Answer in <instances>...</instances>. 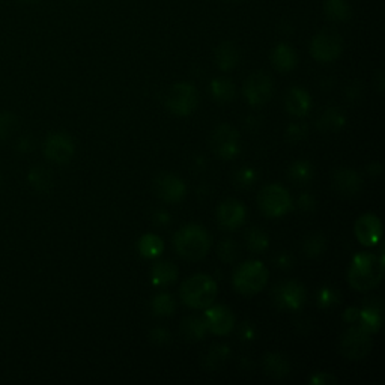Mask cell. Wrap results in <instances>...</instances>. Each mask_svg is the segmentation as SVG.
Returning a JSON list of instances; mask_svg holds the SVG:
<instances>
[{
  "label": "cell",
  "mask_w": 385,
  "mask_h": 385,
  "mask_svg": "<svg viewBox=\"0 0 385 385\" xmlns=\"http://www.w3.org/2000/svg\"><path fill=\"white\" fill-rule=\"evenodd\" d=\"M384 276V256L360 253L352 260L348 271L349 284L355 291H370L376 287Z\"/></svg>",
  "instance_id": "cell-1"
},
{
  "label": "cell",
  "mask_w": 385,
  "mask_h": 385,
  "mask_svg": "<svg viewBox=\"0 0 385 385\" xmlns=\"http://www.w3.org/2000/svg\"><path fill=\"white\" fill-rule=\"evenodd\" d=\"M175 247L184 259L196 262L208 255L211 237L202 226L188 225L175 235Z\"/></svg>",
  "instance_id": "cell-2"
},
{
  "label": "cell",
  "mask_w": 385,
  "mask_h": 385,
  "mask_svg": "<svg viewBox=\"0 0 385 385\" xmlns=\"http://www.w3.org/2000/svg\"><path fill=\"white\" fill-rule=\"evenodd\" d=\"M181 298L192 309H208L217 297V283L210 276L196 274L181 286Z\"/></svg>",
  "instance_id": "cell-3"
},
{
  "label": "cell",
  "mask_w": 385,
  "mask_h": 385,
  "mask_svg": "<svg viewBox=\"0 0 385 385\" xmlns=\"http://www.w3.org/2000/svg\"><path fill=\"white\" fill-rule=\"evenodd\" d=\"M268 282V270L259 260L242 264L233 274V286L244 295H255L262 291Z\"/></svg>",
  "instance_id": "cell-4"
},
{
  "label": "cell",
  "mask_w": 385,
  "mask_h": 385,
  "mask_svg": "<svg viewBox=\"0 0 385 385\" xmlns=\"http://www.w3.org/2000/svg\"><path fill=\"white\" fill-rule=\"evenodd\" d=\"M372 349L370 333L360 327H351L340 340V351L349 360H363Z\"/></svg>",
  "instance_id": "cell-5"
},
{
  "label": "cell",
  "mask_w": 385,
  "mask_h": 385,
  "mask_svg": "<svg viewBox=\"0 0 385 385\" xmlns=\"http://www.w3.org/2000/svg\"><path fill=\"white\" fill-rule=\"evenodd\" d=\"M259 206L267 217H282L289 212L292 200L282 185H268L259 195Z\"/></svg>",
  "instance_id": "cell-6"
},
{
  "label": "cell",
  "mask_w": 385,
  "mask_h": 385,
  "mask_svg": "<svg viewBox=\"0 0 385 385\" xmlns=\"http://www.w3.org/2000/svg\"><path fill=\"white\" fill-rule=\"evenodd\" d=\"M343 50V39L342 36L332 31L327 29L319 32L312 41V56L319 62H333L336 61Z\"/></svg>",
  "instance_id": "cell-7"
},
{
  "label": "cell",
  "mask_w": 385,
  "mask_h": 385,
  "mask_svg": "<svg viewBox=\"0 0 385 385\" xmlns=\"http://www.w3.org/2000/svg\"><path fill=\"white\" fill-rule=\"evenodd\" d=\"M199 103V93L196 88L190 83H178L172 88L168 107L172 113L178 116H188L195 112Z\"/></svg>",
  "instance_id": "cell-8"
},
{
  "label": "cell",
  "mask_w": 385,
  "mask_h": 385,
  "mask_svg": "<svg viewBox=\"0 0 385 385\" xmlns=\"http://www.w3.org/2000/svg\"><path fill=\"white\" fill-rule=\"evenodd\" d=\"M212 148L214 153L222 160L237 158L241 150L238 131L226 123L220 125L212 134Z\"/></svg>",
  "instance_id": "cell-9"
},
{
  "label": "cell",
  "mask_w": 385,
  "mask_h": 385,
  "mask_svg": "<svg viewBox=\"0 0 385 385\" xmlns=\"http://www.w3.org/2000/svg\"><path fill=\"white\" fill-rule=\"evenodd\" d=\"M272 95V80L268 74L257 71L244 83V96L252 106H264Z\"/></svg>",
  "instance_id": "cell-10"
},
{
  "label": "cell",
  "mask_w": 385,
  "mask_h": 385,
  "mask_svg": "<svg viewBox=\"0 0 385 385\" xmlns=\"http://www.w3.org/2000/svg\"><path fill=\"white\" fill-rule=\"evenodd\" d=\"M306 298L304 286L297 282H283L274 289V301L280 309L298 310L304 306Z\"/></svg>",
  "instance_id": "cell-11"
},
{
  "label": "cell",
  "mask_w": 385,
  "mask_h": 385,
  "mask_svg": "<svg viewBox=\"0 0 385 385\" xmlns=\"http://www.w3.org/2000/svg\"><path fill=\"white\" fill-rule=\"evenodd\" d=\"M74 142L71 140V137H68L66 134L62 133H53L47 137L46 145H44V153L46 157L54 163H68L73 155H74Z\"/></svg>",
  "instance_id": "cell-12"
},
{
  "label": "cell",
  "mask_w": 385,
  "mask_h": 385,
  "mask_svg": "<svg viewBox=\"0 0 385 385\" xmlns=\"http://www.w3.org/2000/svg\"><path fill=\"white\" fill-rule=\"evenodd\" d=\"M203 319L206 327L217 336L229 334L233 325H235V318H233L232 312L225 306H215L208 309L205 313Z\"/></svg>",
  "instance_id": "cell-13"
},
{
  "label": "cell",
  "mask_w": 385,
  "mask_h": 385,
  "mask_svg": "<svg viewBox=\"0 0 385 385\" xmlns=\"http://www.w3.org/2000/svg\"><path fill=\"white\" fill-rule=\"evenodd\" d=\"M155 191L164 202L176 203L184 199L187 188L180 178L166 173V175H160L155 180Z\"/></svg>",
  "instance_id": "cell-14"
},
{
  "label": "cell",
  "mask_w": 385,
  "mask_h": 385,
  "mask_svg": "<svg viewBox=\"0 0 385 385\" xmlns=\"http://www.w3.org/2000/svg\"><path fill=\"white\" fill-rule=\"evenodd\" d=\"M355 235L363 245H375L382 235L381 220L375 214H364L355 225Z\"/></svg>",
  "instance_id": "cell-15"
},
{
  "label": "cell",
  "mask_w": 385,
  "mask_h": 385,
  "mask_svg": "<svg viewBox=\"0 0 385 385\" xmlns=\"http://www.w3.org/2000/svg\"><path fill=\"white\" fill-rule=\"evenodd\" d=\"M218 222L225 229L235 230L245 222V208L238 200H226L218 206Z\"/></svg>",
  "instance_id": "cell-16"
},
{
  "label": "cell",
  "mask_w": 385,
  "mask_h": 385,
  "mask_svg": "<svg viewBox=\"0 0 385 385\" xmlns=\"http://www.w3.org/2000/svg\"><path fill=\"white\" fill-rule=\"evenodd\" d=\"M333 185L342 196H356L363 188L360 175L348 168H340L333 175Z\"/></svg>",
  "instance_id": "cell-17"
},
{
  "label": "cell",
  "mask_w": 385,
  "mask_h": 385,
  "mask_svg": "<svg viewBox=\"0 0 385 385\" xmlns=\"http://www.w3.org/2000/svg\"><path fill=\"white\" fill-rule=\"evenodd\" d=\"M372 302L364 309H360V324L370 334L376 333L382 324V302L379 299H370Z\"/></svg>",
  "instance_id": "cell-18"
},
{
  "label": "cell",
  "mask_w": 385,
  "mask_h": 385,
  "mask_svg": "<svg viewBox=\"0 0 385 385\" xmlns=\"http://www.w3.org/2000/svg\"><path fill=\"white\" fill-rule=\"evenodd\" d=\"M312 106L310 95L301 88H292L287 92L286 96V108L289 113H292L294 116L302 118L309 113Z\"/></svg>",
  "instance_id": "cell-19"
},
{
  "label": "cell",
  "mask_w": 385,
  "mask_h": 385,
  "mask_svg": "<svg viewBox=\"0 0 385 385\" xmlns=\"http://www.w3.org/2000/svg\"><path fill=\"white\" fill-rule=\"evenodd\" d=\"M271 61L276 70H279L280 73H287V71H292L297 66L298 59H297L295 50L291 46L279 44L271 54Z\"/></svg>",
  "instance_id": "cell-20"
},
{
  "label": "cell",
  "mask_w": 385,
  "mask_h": 385,
  "mask_svg": "<svg viewBox=\"0 0 385 385\" xmlns=\"http://www.w3.org/2000/svg\"><path fill=\"white\" fill-rule=\"evenodd\" d=\"M264 370L268 376L280 379L289 374L291 364H289V360L284 355L272 352V354H268L264 359Z\"/></svg>",
  "instance_id": "cell-21"
},
{
  "label": "cell",
  "mask_w": 385,
  "mask_h": 385,
  "mask_svg": "<svg viewBox=\"0 0 385 385\" xmlns=\"http://www.w3.org/2000/svg\"><path fill=\"white\" fill-rule=\"evenodd\" d=\"M345 115L340 108L337 107H329L327 108L325 112L321 115V118L318 119V128L321 131H327V133H334L339 131L343 125H345Z\"/></svg>",
  "instance_id": "cell-22"
},
{
  "label": "cell",
  "mask_w": 385,
  "mask_h": 385,
  "mask_svg": "<svg viewBox=\"0 0 385 385\" xmlns=\"http://www.w3.org/2000/svg\"><path fill=\"white\" fill-rule=\"evenodd\" d=\"M215 62L223 71L235 68L240 62V51L232 43H223L215 50Z\"/></svg>",
  "instance_id": "cell-23"
},
{
  "label": "cell",
  "mask_w": 385,
  "mask_h": 385,
  "mask_svg": "<svg viewBox=\"0 0 385 385\" xmlns=\"http://www.w3.org/2000/svg\"><path fill=\"white\" fill-rule=\"evenodd\" d=\"M206 329L208 327H206L205 319L199 318V316H188L181 324V333L188 342L202 340L206 334Z\"/></svg>",
  "instance_id": "cell-24"
},
{
  "label": "cell",
  "mask_w": 385,
  "mask_h": 385,
  "mask_svg": "<svg viewBox=\"0 0 385 385\" xmlns=\"http://www.w3.org/2000/svg\"><path fill=\"white\" fill-rule=\"evenodd\" d=\"M178 279V268L172 262H158L153 268V282L157 286H169Z\"/></svg>",
  "instance_id": "cell-25"
},
{
  "label": "cell",
  "mask_w": 385,
  "mask_h": 385,
  "mask_svg": "<svg viewBox=\"0 0 385 385\" xmlns=\"http://www.w3.org/2000/svg\"><path fill=\"white\" fill-rule=\"evenodd\" d=\"M211 93L218 103H229L235 98V86L229 78H215L211 83Z\"/></svg>",
  "instance_id": "cell-26"
},
{
  "label": "cell",
  "mask_w": 385,
  "mask_h": 385,
  "mask_svg": "<svg viewBox=\"0 0 385 385\" xmlns=\"http://www.w3.org/2000/svg\"><path fill=\"white\" fill-rule=\"evenodd\" d=\"M325 14L333 21H346L351 19V6L346 0H327Z\"/></svg>",
  "instance_id": "cell-27"
},
{
  "label": "cell",
  "mask_w": 385,
  "mask_h": 385,
  "mask_svg": "<svg viewBox=\"0 0 385 385\" xmlns=\"http://www.w3.org/2000/svg\"><path fill=\"white\" fill-rule=\"evenodd\" d=\"M164 250V244L160 237L154 235V233H148V235L142 237L139 241V252L142 256L148 259L158 257Z\"/></svg>",
  "instance_id": "cell-28"
},
{
  "label": "cell",
  "mask_w": 385,
  "mask_h": 385,
  "mask_svg": "<svg viewBox=\"0 0 385 385\" xmlns=\"http://www.w3.org/2000/svg\"><path fill=\"white\" fill-rule=\"evenodd\" d=\"M27 180H29V184L41 192H46L51 188L53 180H51V173L46 169V168H34L29 172V176H27Z\"/></svg>",
  "instance_id": "cell-29"
},
{
  "label": "cell",
  "mask_w": 385,
  "mask_h": 385,
  "mask_svg": "<svg viewBox=\"0 0 385 385\" xmlns=\"http://www.w3.org/2000/svg\"><path fill=\"white\" fill-rule=\"evenodd\" d=\"M287 173L295 184H306L312 180L313 168L309 161H295Z\"/></svg>",
  "instance_id": "cell-30"
},
{
  "label": "cell",
  "mask_w": 385,
  "mask_h": 385,
  "mask_svg": "<svg viewBox=\"0 0 385 385\" xmlns=\"http://www.w3.org/2000/svg\"><path fill=\"white\" fill-rule=\"evenodd\" d=\"M229 355H230V351L227 346H223V345L214 346L210 349L208 354H206L205 360H203V366L208 370H215L222 364H225Z\"/></svg>",
  "instance_id": "cell-31"
},
{
  "label": "cell",
  "mask_w": 385,
  "mask_h": 385,
  "mask_svg": "<svg viewBox=\"0 0 385 385\" xmlns=\"http://www.w3.org/2000/svg\"><path fill=\"white\" fill-rule=\"evenodd\" d=\"M327 249V240L321 235V233H310L306 237L304 244H302V250L309 257H318L324 253Z\"/></svg>",
  "instance_id": "cell-32"
},
{
  "label": "cell",
  "mask_w": 385,
  "mask_h": 385,
  "mask_svg": "<svg viewBox=\"0 0 385 385\" xmlns=\"http://www.w3.org/2000/svg\"><path fill=\"white\" fill-rule=\"evenodd\" d=\"M247 245H249V249L255 253H262L268 249V235L265 232H262L257 227H253L247 233Z\"/></svg>",
  "instance_id": "cell-33"
},
{
  "label": "cell",
  "mask_w": 385,
  "mask_h": 385,
  "mask_svg": "<svg viewBox=\"0 0 385 385\" xmlns=\"http://www.w3.org/2000/svg\"><path fill=\"white\" fill-rule=\"evenodd\" d=\"M175 307V301L169 294H160L153 299V312L155 316H170Z\"/></svg>",
  "instance_id": "cell-34"
},
{
  "label": "cell",
  "mask_w": 385,
  "mask_h": 385,
  "mask_svg": "<svg viewBox=\"0 0 385 385\" xmlns=\"http://www.w3.org/2000/svg\"><path fill=\"white\" fill-rule=\"evenodd\" d=\"M218 256L223 262H233L238 257V244L233 240H223L218 244Z\"/></svg>",
  "instance_id": "cell-35"
},
{
  "label": "cell",
  "mask_w": 385,
  "mask_h": 385,
  "mask_svg": "<svg viewBox=\"0 0 385 385\" xmlns=\"http://www.w3.org/2000/svg\"><path fill=\"white\" fill-rule=\"evenodd\" d=\"M17 127V118L12 113H0V139H6Z\"/></svg>",
  "instance_id": "cell-36"
},
{
  "label": "cell",
  "mask_w": 385,
  "mask_h": 385,
  "mask_svg": "<svg viewBox=\"0 0 385 385\" xmlns=\"http://www.w3.org/2000/svg\"><path fill=\"white\" fill-rule=\"evenodd\" d=\"M309 134V128L304 123H291L287 128V140L291 143H298L301 140H304Z\"/></svg>",
  "instance_id": "cell-37"
},
{
  "label": "cell",
  "mask_w": 385,
  "mask_h": 385,
  "mask_svg": "<svg viewBox=\"0 0 385 385\" xmlns=\"http://www.w3.org/2000/svg\"><path fill=\"white\" fill-rule=\"evenodd\" d=\"M339 301V294L333 287H322L318 294V304L321 307H329Z\"/></svg>",
  "instance_id": "cell-38"
},
{
  "label": "cell",
  "mask_w": 385,
  "mask_h": 385,
  "mask_svg": "<svg viewBox=\"0 0 385 385\" xmlns=\"http://www.w3.org/2000/svg\"><path fill=\"white\" fill-rule=\"evenodd\" d=\"M256 180H257V173L255 169H250V168H244L238 170V173L235 175V181L241 187H250L256 183Z\"/></svg>",
  "instance_id": "cell-39"
},
{
  "label": "cell",
  "mask_w": 385,
  "mask_h": 385,
  "mask_svg": "<svg viewBox=\"0 0 385 385\" xmlns=\"http://www.w3.org/2000/svg\"><path fill=\"white\" fill-rule=\"evenodd\" d=\"M149 337L150 340H153V343H155V345H166V343L170 342V332L166 328L158 327L150 332Z\"/></svg>",
  "instance_id": "cell-40"
},
{
  "label": "cell",
  "mask_w": 385,
  "mask_h": 385,
  "mask_svg": "<svg viewBox=\"0 0 385 385\" xmlns=\"http://www.w3.org/2000/svg\"><path fill=\"white\" fill-rule=\"evenodd\" d=\"M298 203H299V208L302 211H313L316 202H314V197L310 195V192H302V195L298 199Z\"/></svg>",
  "instance_id": "cell-41"
},
{
  "label": "cell",
  "mask_w": 385,
  "mask_h": 385,
  "mask_svg": "<svg viewBox=\"0 0 385 385\" xmlns=\"http://www.w3.org/2000/svg\"><path fill=\"white\" fill-rule=\"evenodd\" d=\"M334 382H337V379L329 374H318L312 378V384L322 385V384H334Z\"/></svg>",
  "instance_id": "cell-42"
},
{
  "label": "cell",
  "mask_w": 385,
  "mask_h": 385,
  "mask_svg": "<svg viewBox=\"0 0 385 385\" xmlns=\"http://www.w3.org/2000/svg\"><path fill=\"white\" fill-rule=\"evenodd\" d=\"M359 318H360V309L359 307H351V309H348L346 310V313H345V319L348 321V322H356V321H359Z\"/></svg>",
  "instance_id": "cell-43"
},
{
  "label": "cell",
  "mask_w": 385,
  "mask_h": 385,
  "mask_svg": "<svg viewBox=\"0 0 385 385\" xmlns=\"http://www.w3.org/2000/svg\"><path fill=\"white\" fill-rule=\"evenodd\" d=\"M292 262H294V259H292V256H289V255H280L277 257V264L282 268H291Z\"/></svg>",
  "instance_id": "cell-44"
},
{
  "label": "cell",
  "mask_w": 385,
  "mask_h": 385,
  "mask_svg": "<svg viewBox=\"0 0 385 385\" xmlns=\"http://www.w3.org/2000/svg\"><path fill=\"white\" fill-rule=\"evenodd\" d=\"M255 328L252 327V325H249V324H245L244 327H242V329H241V336H242V339H245V340H253L255 339Z\"/></svg>",
  "instance_id": "cell-45"
},
{
  "label": "cell",
  "mask_w": 385,
  "mask_h": 385,
  "mask_svg": "<svg viewBox=\"0 0 385 385\" xmlns=\"http://www.w3.org/2000/svg\"><path fill=\"white\" fill-rule=\"evenodd\" d=\"M154 217H155L154 220H155L157 225H168V223H170V215L168 212H164V211H158Z\"/></svg>",
  "instance_id": "cell-46"
},
{
  "label": "cell",
  "mask_w": 385,
  "mask_h": 385,
  "mask_svg": "<svg viewBox=\"0 0 385 385\" xmlns=\"http://www.w3.org/2000/svg\"><path fill=\"white\" fill-rule=\"evenodd\" d=\"M21 2H27V4H31V2H36V0H21Z\"/></svg>",
  "instance_id": "cell-47"
}]
</instances>
